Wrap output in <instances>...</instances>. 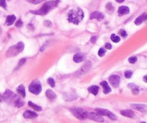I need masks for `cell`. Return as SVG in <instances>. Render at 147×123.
<instances>
[{
    "instance_id": "cell-41",
    "label": "cell",
    "mask_w": 147,
    "mask_h": 123,
    "mask_svg": "<svg viewBox=\"0 0 147 123\" xmlns=\"http://www.w3.org/2000/svg\"><path fill=\"white\" fill-rule=\"evenodd\" d=\"M128 86L130 88H131V89H133V88H137V87H138L136 85H135L134 84H129L128 85Z\"/></svg>"
},
{
    "instance_id": "cell-7",
    "label": "cell",
    "mask_w": 147,
    "mask_h": 123,
    "mask_svg": "<svg viewBox=\"0 0 147 123\" xmlns=\"http://www.w3.org/2000/svg\"><path fill=\"white\" fill-rule=\"evenodd\" d=\"M9 103L13 104L17 107H21L23 106L24 104H25L24 102L22 100V99L19 96H17L16 94H14L13 95V96L12 97V99L9 100Z\"/></svg>"
},
{
    "instance_id": "cell-32",
    "label": "cell",
    "mask_w": 147,
    "mask_h": 123,
    "mask_svg": "<svg viewBox=\"0 0 147 123\" xmlns=\"http://www.w3.org/2000/svg\"><path fill=\"white\" fill-rule=\"evenodd\" d=\"M43 24H44V25L46 26V27H48V28H50V27H52V22L50 20H46V21H44Z\"/></svg>"
},
{
    "instance_id": "cell-22",
    "label": "cell",
    "mask_w": 147,
    "mask_h": 123,
    "mask_svg": "<svg viewBox=\"0 0 147 123\" xmlns=\"http://www.w3.org/2000/svg\"><path fill=\"white\" fill-rule=\"evenodd\" d=\"M17 92L22 97H23V98L25 97V86L22 84L18 86V88H17Z\"/></svg>"
},
{
    "instance_id": "cell-23",
    "label": "cell",
    "mask_w": 147,
    "mask_h": 123,
    "mask_svg": "<svg viewBox=\"0 0 147 123\" xmlns=\"http://www.w3.org/2000/svg\"><path fill=\"white\" fill-rule=\"evenodd\" d=\"M98 91H99V87L97 86H91L88 88V92L95 96H96L98 94Z\"/></svg>"
},
{
    "instance_id": "cell-14",
    "label": "cell",
    "mask_w": 147,
    "mask_h": 123,
    "mask_svg": "<svg viewBox=\"0 0 147 123\" xmlns=\"http://www.w3.org/2000/svg\"><path fill=\"white\" fill-rule=\"evenodd\" d=\"M14 95V93L10 91L9 89H7V90L5 91V92L3 94V99H4V101H6L7 102H9V100L12 99V97Z\"/></svg>"
},
{
    "instance_id": "cell-10",
    "label": "cell",
    "mask_w": 147,
    "mask_h": 123,
    "mask_svg": "<svg viewBox=\"0 0 147 123\" xmlns=\"http://www.w3.org/2000/svg\"><path fill=\"white\" fill-rule=\"evenodd\" d=\"M73 60L75 63H81L85 60V55L83 53H77L73 56Z\"/></svg>"
},
{
    "instance_id": "cell-31",
    "label": "cell",
    "mask_w": 147,
    "mask_h": 123,
    "mask_svg": "<svg viewBox=\"0 0 147 123\" xmlns=\"http://www.w3.org/2000/svg\"><path fill=\"white\" fill-rule=\"evenodd\" d=\"M124 75H125L126 78H127V79H130V78H131V76L133 75V71H125V73H124Z\"/></svg>"
},
{
    "instance_id": "cell-42",
    "label": "cell",
    "mask_w": 147,
    "mask_h": 123,
    "mask_svg": "<svg viewBox=\"0 0 147 123\" xmlns=\"http://www.w3.org/2000/svg\"><path fill=\"white\" fill-rule=\"evenodd\" d=\"M143 81H144L146 83H147V75H146V76H143Z\"/></svg>"
},
{
    "instance_id": "cell-40",
    "label": "cell",
    "mask_w": 147,
    "mask_h": 123,
    "mask_svg": "<svg viewBox=\"0 0 147 123\" xmlns=\"http://www.w3.org/2000/svg\"><path fill=\"white\" fill-rule=\"evenodd\" d=\"M105 48L107 50H111L112 49V46H111V44L110 43H106L105 44Z\"/></svg>"
},
{
    "instance_id": "cell-16",
    "label": "cell",
    "mask_w": 147,
    "mask_h": 123,
    "mask_svg": "<svg viewBox=\"0 0 147 123\" xmlns=\"http://www.w3.org/2000/svg\"><path fill=\"white\" fill-rule=\"evenodd\" d=\"M90 67H91V63H90L89 61H87L85 63V64L83 65L82 68L80 70H79V74H83V73L87 72L89 70Z\"/></svg>"
},
{
    "instance_id": "cell-47",
    "label": "cell",
    "mask_w": 147,
    "mask_h": 123,
    "mask_svg": "<svg viewBox=\"0 0 147 123\" xmlns=\"http://www.w3.org/2000/svg\"><path fill=\"white\" fill-rule=\"evenodd\" d=\"M146 1H147V0H146Z\"/></svg>"
},
{
    "instance_id": "cell-18",
    "label": "cell",
    "mask_w": 147,
    "mask_h": 123,
    "mask_svg": "<svg viewBox=\"0 0 147 123\" xmlns=\"http://www.w3.org/2000/svg\"><path fill=\"white\" fill-rule=\"evenodd\" d=\"M120 114L123 116L125 117H130V118H133L135 116V114L134 112L132 111V110H130V109H125V110H122L120 111Z\"/></svg>"
},
{
    "instance_id": "cell-34",
    "label": "cell",
    "mask_w": 147,
    "mask_h": 123,
    "mask_svg": "<svg viewBox=\"0 0 147 123\" xmlns=\"http://www.w3.org/2000/svg\"><path fill=\"white\" fill-rule=\"evenodd\" d=\"M0 7H3L4 9H6L7 8L6 0H0Z\"/></svg>"
},
{
    "instance_id": "cell-20",
    "label": "cell",
    "mask_w": 147,
    "mask_h": 123,
    "mask_svg": "<svg viewBox=\"0 0 147 123\" xmlns=\"http://www.w3.org/2000/svg\"><path fill=\"white\" fill-rule=\"evenodd\" d=\"M15 20H16V16L15 15H9L7 17V19H6V24H7V25L10 26L14 23Z\"/></svg>"
},
{
    "instance_id": "cell-11",
    "label": "cell",
    "mask_w": 147,
    "mask_h": 123,
    "mask_svg": "<svg viewBox=\"0 0 147 123\" xmlns=\"http://www.w3.org/2000/svg\"><path fill=\"white\" fill-rule=\"evenodd\" d=\"M104 17H105V16L103 13H101L99 12H94L91 14V15H90L89 19H96L98 21H102L104 19Z\"/></svg>"
},
{
    "instance_id": "cell-13",
    "label": "cell",
    "mask_w": 147,
    "mask_h": 123,
    "mask_svg": "<svg viewBox=\"0 0 147 123\" xmlns=\"http://www.w3.org/2000/svg\"><path fill=\"white\" fill-rule=\"evenodd\" d=\"M23 117L25 119H32V118H36L38 117V115L35 112V111L27 110L23 113Z\"/></svg>"
},
{
    "instance_id": "cell-25",
    "label": "cell",
    "mask_w": 147,
    "mask_h": 123,
    "mask_svg": "<svg viewBox=\"0 0 147 123\" xmlns=\"http://www.w3.org/2000/svg\"><path fill=\"white\" fill-rule=\"evenodd\" d=\"M28 104H29L30 107H31L33 109H35L36 111H42V107H40V106H38V105H37V104H36L32 103V102H30V101L28 102Z\"/></svg>"
},
{
    "instance_id": "cell-37",
    "label": "cell",
    "mask_w": 147,
    "mask_h": 123,
    "mask_svg": "<svg viewBox=\"0 0 147 123\" xmlns=\"http://www.w3.org/2000/svg\"><path fill=\"white\" fill-rule=\"evenodd\" d=\"M132 93L134 94V95H137L139 94V88H133L132 89Z\"/></svg>"
},
{
    "instance_id": "cell-4",
    "label": "cell",
    "mask_w": 147,
    "mask_h": 123,
    "mask_svg": "<svg viewBox=\"0 0 147 123\" xmlns=\"http://www.w3.org/2000/svg\"><path fill=\"white\" fill-rule=\"evenodd\" d=\"M72 114L80 120H84L88 117V112L81 107H72L70 109Z\"/></svg>"
},
{
    "instance_id": "cell-28",
    "label": "cell",
    "mask_w": 147,
    "mask_h": 123,
    "mask_svg": "<svg viewBox=\"0 0 147 123\" xmlns=\"http://www.w3.org/2000/svg\"><path fill=\"white\" fill-rule=\"evenodd\" d=\"M47 81H48V84L52 88L55 87L56 82H55V81H54V79H53V78H48V80H47Z\"/></svg>"
},
{
    "instance_id": "cell-5",
    "label": "cell",
    "mask_w": 147,
    "mask_h": 123,
    "mask_svg": "<svg viewBox=\"0 0 147 123\" xmlns=\"http://www.w3.org/2000/svg\"><path fill=\"white\" fill-rule=\"evenodd\" d=\"M28 90L30 92L35 95L39 94L42 92V86L40 82L39 81H32L28 87Z\"/></svg>"
},
{
    "instance_id": "cell-30",
    "label": "cell",
    "mask_w": 147,
    "mask_h": 123,
    "mask_svg": "<svg viewBox=\"0 0 147 123\" xmlns=\"http://www.w3.org/2000/svg\"><path fill=\"white\" fill-rule=\"evenodd\" d=\"M106 9H107V10L109 11V12H112V11L114 10V7H113V6H112V3H110V2H109L106 4Z\"/></svg>"
},
{
    "instance_id": "cell-43",
    "label": "cell",
    "mask_w": 147,
    "mask_h": 123,
    "mask_svg": "<svg viewBox=\"0 0 147 123\" xmlns=\"http://www.w3.org/2000/svg\"><path fill=\"white\" fill-rule=\"evenodd\" d=\"M115 1H116L118 3H122V2H123L124 1H125V0H115Z\"/></svg>"
},
{
    "instance_id": "cell-27",
    "label": "cell",
    "mask_w": 147,
    "mask_h": 123,
    "mask_svg": "<svg viewBox=\"0 0 147 123\" xmlns=\"http://www.w3.org/2000/svg\"><path fill=\"white\" fill-rule=\"evenodd\" d=\"M105 53H106V49L104 48H101L98 51V55L100 57H103L105 55Z\"/></svg>"
},
{
    "instance_id": "cell-24",
    "label": "cell",
    "mask_w": 147,
    "mask_h": 123,
    "mask_svg": "<svg viewBox=\"0 0 147 123\" xmlns=\"http://www.w3.org/2000/svg\"><path fill=\"white\" fill-rule=\"evenodd\" d=\"M46 96H47L49 99H51V100H53V99H55L56 98V94H55L52 90H51V89H48V90H46Z\"/></svg>"
},
{
    "instance_id": "cell-1",
    "label": "cell",
    "mask_w": 147,
    "mask_h": 123,
    "mask_svg": "<svg viewBox=\"0 0 147 123\" xmlns=\"http://www.w3.org/2000/svg\"><path fill=\"white\" fill-rule=\"evenodd\" d=\"M84 17V12L81 8L78 7L76 10L71 9L67 15V20L70 23L74 25H79L82 21Z\"/></svg>"
},
{
    "instance_id": "cell-17",
    "label": "cell",
    "mask_w": 147,
    "mask_h": 123,
    "mask_svg": "<svg viewBox=\"0 0 147 123\" xmlns=\"http://www.w3.org/2000/svg\"><path fill=\"white\" fill-rule=\"evenodd\" d=\"M100 85L103 86V92H104V94H109V93L111 92V88L109 86V85H108V84H107V81H102L100 83Z\"/></svg>"
},
{
    "instance_id": "cell-2",
    "label": "cell",
    "mask_w": 147,
    "mask_h": 123,
    "mask_svg": "<svg viewBox=\"0 0 147 123\" xmlns=\"http://www.w3.org/2000/svg\"><path fill=\"white\" fill-rule=\"evenodd\" d=\"M58 4L57 1H50L45 3L40 9L38 10H30V12L33 15H45L48 13L50 10L56 7Z\"/></svg>"
},
{
    "instance_id": "cell-46",
    "label": "cell",
    "mask_w": 147,
    "mask_h": 123,
    "mask_svg": "<svg viewBox=\"0 0 147 123\" xmlns=\"http://www.w3.org/2000/svg\"><path fill=\"white\" fill-rule=\"evenodd\" d=\"M140 123H146V122H141Z\"/></svg>"
},
{
    "instance_id": "cell-15",
    "label": "cell",
    "mask_w": 147,
    "mask_h": 123,
    "mask_svg": "<svg viewBox=\"0 0 147 123\" xmlns=\"http://www.w3.org/2000/svg\"><path fill=\"white\" fill-rule=\"evenodd\" d=\"M147 19V14L146 13H143V15H140L139 17H138L135 20V24L136 25H140L143 22L146 21Z\"/></svg>"
},
{
    "instance_id": "cell-12",
    "label": "cell",
    "mask_w": 147,
    "mask_h": 123,
    "mask_svg": "<svg viewBox=\"0 0 147 123\" xmlns=\"http://www.w3.org/2000/svg\"><path fill=\"white\" fill-rule=\"evenodd\" d=\"M130 12V9L126 6H121L118 9V13L120 16H123L125 15H128Z\"/></svg>"
},
{
    "instance_id": "cell-36",
    "label": "cell",
    "mask_w": 147,
    "mask_h": 123,
    "mask_svg": "<svg viewBox=\"0 0 147 123\" xmlns=\"http://www.w3.org/2000/svg\"><path fill=\"white\" fill-rule=\"evenodd\" d=\"M119 33H120V35L123 37H126L127 36V33H126V30H120Z\"/></svg>"
},
{
    "instance_id": "cell-21",
    "label": "cell",
    "mask_w": 147,
    "mask_h": 123,
    "mask_svg": "<svg viewBox=\"0 0 147 123\" xmlns=\"http://www.w3.org/2000/svg\"><path fill=\"white\" fill-rule=\"evenodd\" d=\"M131 107L134 108L135 109H136L140 111H146V107L147 106L144 104H131Z\"/></svg>"
},
{
    "instance_id": "cell-33",
    "label": "cell",
    "mask_w": 147,
    "mask_h": 123,
    "mask_svg": "<svg viewBox=\"0 0 147 123\" xmlns=\"http://www.w3.org/2000/svg\"><path fill=\"white\" fill-rule=\"evenodd\" d=\"M137 60H138V58H137L136 57L133 56V57H130V58H128V62H129L130 63H135V62L137 61Z\"/></svg>"
},
{
    "instance_id": "cell-19",
    "label": "cell",
    "mask_w": 147,
    "mask_h": 123,
    "mask_svg": "<svg viewBox=\"0 0 147 123\" xmlns=\"http://www.w3.org/2000/svg\"><path fill=\"white\" fill-rule=\"evenodd\" d=\"M63 97L66 101H72V100H74L77 98V95L73 93H66L64 94Z\"/></svg>"
},
{
    "instance_id": "cell-26",
    "label": "cell",
    "mask_w": 147,
    "mask_h": 123,
    "mask_svg": "<svg viewBox=\"0 0 147 123\" xmlns=\"http://www.w3.org/2000/svg\"><path fill=\"white\" fill-rule=\"evenodd\" d=\"M110 40H111L112 42H116V43H117V42H120V37L117 36L116 35L112 34V35H111V37H110Z\"/></svg>"
},
{
    "instance_id": "cell-38",
    "label": "cell",
    "mask_w": 147,
    "mask_h": 123,
    "mask_svg": "<svg viewBox=\"0 0 147 123\" xmlns=\"http://www.w3.org/2000/svg\"><path fill=\"white\" fill-rule=\"evenodd\" d=\"M25 61H26V59H25V58H22V59H21V60L19 61V63H18V66H21V65H24L25 63Z\"/></svg>"
},
{
    "instance_id": "cell-44",
    "label": "cell",
    "mask_w": 147,
    "mask_h": 123,
    "mask_svg": "<svg viewBox=\"0 0 147 123\" xmlns=\"http://www.w3.org/2000/svg\"><path fill=\"white\" fill-rule=\"evenodd\" d=\"M3 96H2V94H0V102H2L3 101Z\"/></svg>"
},
{
    "instance_id": "cell-8",
    "label": "cell",
    "mask_w": 147,
    "mask_h": 123,
    "mask_svg": "<svg viewBox=\"0 0 147 123\" xmlns=\"http://www.w3.org/2000/svg\"><path fill=\"white\" fill-rule=\"evenodd\" d=\"M109 81L112 86L115 87V88H117V87H118V86L120 84V78L118 75H112L110 77Z\"/></svg>"
},
{
    "instance_id": "cell-6",
    "label": "cell",
    "mask_w": 147,
    "mask_h": 123,
    "mask_svg": "<svg viewBox=\"0 0 147 123\" xmlns=\"http://www.w3.org/2000/svg\"><path fill=\"white\" fill-rule=\"evenodd\" d=\"M95 111H97V113L98 115H99L107 116V117H108L110 119H111L112 120H116L117 119V117L115 116V115H114L113 113H112L110 111H109L107 109L97 108V109H95Z\"/></svg>"
},
{
    "instance_id": "cell-29",
    "label": "cell",
    "mask_w": 147,
    "mask_h": 123,
    "mask_svg": "<svg viewBox=\"0 0 147 123\" xmlns=\"http://www.w3.org/2000/svg\"><path fill=\"white\" fill-rule=\"evenodd\" d=\"M28 2L31 3V4H38L44 1H46V0H26Z\"/></svg>"
},
{
    "instance_id": "cell-9",
    "label": "cell",
    "mask_w": 147,
    "mask_h": 123,
    "mask_svg": "<svg viewBox=\"0 0 147 123\" xmlns=\"http://www.w3.org/2000/svg\"><path fill=\"white\" fill-rule=\"evenodd\" d=\"M88 117L90 119L96 121V122H104V119L103 118V117H101L99 115L95 114L94 112H91V113L88 114Z\"/></svg>"
},
{
    "instance_id": "cell-39",
    "label": "cell",
    "mask_w": 147,
    "mask_h": 123,
    "mask_svg": "<svg viewBox=\"0 0 147 123\" xmlns=\"http://www.w3.org/2000/svg\"><path fill=\"white\" fill-rule=\"evenodd\" d=\"M97 39V36H95H95H92L91 38H90V42H92V43H94V42H96Z\"/></svg>"
},
{
    "instance_id": "cell-3",
    "label": "cell",
    "mask_w": 147,
    "mask_h": 123,
    "mask_svg": "<svg viewBox=\"0 0 147 123\" xmlns=\"http://www.w3.org/2000/svg\"><path fill=\"white\" fill-rule=\"evenodd\" d=\"M25 48V45L22 42H19L15 46L10 47L7 51V57H12L17 55L18 53L23 51Z\"/></svg>"
},
{
    "instance_id": "cell-45",
    "label": "cell",
    "mask_w": 147,
    "mask_h": 123,
    "mask_svg": "<svg viewBox=\"0 0 147 123\" xmlns=\"http://www.w3.org/2000/svg\"><path fill=\"white\" fill-rule=\"evenodd\" d=\"M45 47H46V46H43L42 47V48L40 49V51H43V50H44V48H45Z\"/></svg>"
},
{
    "instance_id": "cell-35",
    "label": "cell",
    "mask_w": 147,
    "mask_h": 123,
    "mask_svg": "<svg viewBox=\"0 0 147 123\" xmlns=\"http://www.w3.org/2000/svg\"><path fill=\"white\" fill-rule=\"evenodd\" d=\"M22 21L21 20V19H18L17 22H16V23H15V26L17 27H21L22 26Z\"/></svg>"
}]
</instances>
